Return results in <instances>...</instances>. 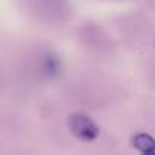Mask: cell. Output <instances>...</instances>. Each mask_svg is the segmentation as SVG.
I'll list each match as a JSON object with an SVG mask.
<instances>
[{
    "label": "cell",
    "instance_id": "3957f363",
    "mask_svg": "<svg viewBox=\"0 0 155 155\" xmlns=\"http://www.w3.org/2000/svg\"><path fill=\"white\" fill-rule=\"evenodd\" d=\"M59 59L55 55H46L43 59V71L49 76H55L59 71Z\"/></svg>",
    "mask_w": 155,
    "mask_h": 155
},
{
    "label": "cell",
    "instance_id": "6da1fadb",
    "mask_svg": "<svg viewBox=\"0 0 155 155\" xmlns=\"http://www.w3.org/2000/svg\"><path fill=\"white\" fill-rule=\"evenodd\" d=\"M68 129L74 137L84 141H93L99 135V126L84 113H73L68 116Z\"/></svg>",
    "mask_w": 155,
    "mask_h": 155
},
{
    "label": "cell",
    "instance_id": "7a4b0ae2",
    "mask_svg": "<svg viewBox=\"0 0 155 155\" xmlns=\"http://www.w3.org/2000/svg\"><path fill=\"white\" fill-rule=\"evenodd\" d=\"M132 146L143 153H155V140L146 132H137L132 137Z\"/></svg>",
    "mask_w": 155,
    "mask_h": 155
}]
</instances>
